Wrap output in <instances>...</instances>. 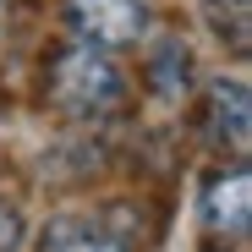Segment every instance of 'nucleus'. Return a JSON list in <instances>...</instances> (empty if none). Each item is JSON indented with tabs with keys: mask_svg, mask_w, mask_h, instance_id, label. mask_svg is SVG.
<instances>
[{
	"mask_svg": "<svg viewBox=\"0 0 252 252\" xmlns=\"http://www.w3.org/2000/svg\"><path fill=\"white\" fill-rule=\"evenodd\" d=\"M50 94H55V104L71 110V115H110L126 88H121V71L110 66L104 50L71 44V50L55 61V71H50Z\"/></svg>",
	"mask_w": 252,
	"mask_h": 252,
	"instance_id": "obj_1",
	"label": "nucleus"
},
{
	"mask_svg": "<svg viewBox=\"0 0 252 252\" xmlns=\"http://www.w3.org/2000/svg\"><path fill=\"white\" fill-rule=\"evenodd\" d=\"M66 11H71L77 33L88 38L94 50L137 44L143 28H148V6L143 0H66Z\"/></svg>",
	"mask_w": 252,
	"mask_h": 252,
	"instance_id": "obj_2",
	"label": "nucleus"
},
{
	"mask_svg": "<svg viewBox=\"0 0 252 252\" xmlns=\"http://www.w3.org/2000/svg\"><path fill=\"white\" fill-rule=\"evenodd\" d=\"M247 203H252V176L241 170V164H236L230 176H214L208 192H203V220H208V230L241 236V230H247Z\"/></svg>",
	"mask_w": 252,
	"mask_h": 252,
	"instance_id": "obj_3",
	"label": "nucleus"
},
{
	"mask_svg": "<svg viewBox=\"0 0 252 252\" xmlns=\"http://www.w3.org/2000/svg\"><path fill=\"white\" fill-rule=\"evenodd\" d=\"M208 115H214V137L230 143L236 154H247V82H214V94H208Z\"/></svg>",
	"mask_w": 252,
	"mask_h": 252,
	"instance_id": "obj_4",
	"label": "nucleus"
},
{
	"mask_svg": "<svg viewBox=\"0 0 252 252\" xmlns=\"http://www.w3.org/2000/svg\"><path fill=\"white\" fill-rule=\"evenodd\" d=\"M38 247H44V252H132L121 236H110L94 220H55Z\"/></svg>",
	"mask_w": 252,
	"mask_h": 252,
	"instance_id": "obj_5",
	"label": "nucleus"
},
{
	"mask_svg": "<svg viewBox=\"0 0 252 252\" xmlns=\"http://www.w3.org/2000/svg\"><path fill=\"white\" fill-rule=\"evenodd\" d=\"M148 71H154V88H159L164 99L187 94V71H192L187 44H181V38H159V44H154V55H148Z\"/></svg>",
	"mask_w": 252,
	"mask_h": 252,
	"instance_id": "obj_6",
	"label": "nucleus"
},
{
	"mask_svg": "<svg viewBox=\"0 0 252 252\" xmlns=\"http://www.w3.org/2000/svg\"><path fill=\"white\" fill-rule=\"evenodd\" d=\"M208 17H214V22H225V0H208ZM247 0H230V44L236 50H247Z\"/></svg>",
	"mask_w": 252,
	"mask_h": 252,
	"instance_id": "obj_7",
	"label": "nucleus"
},
{
	"mask_svg": "<svg viewBox=\"0 0 252 252\" xmlns=\"http://www.w3.org/2000/svg\"><path fill=\"white\" fill-rule=\"evenodd\" d=\"M17 241H22V214H17V203L0 197V252H17Z\"/></svg>",
	"mask_w": 252,
	"mask_h": 252,
	"instance_id": "obj_8",
	"label": "nucleus"
}]
</instances>
